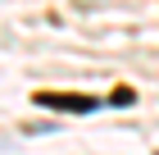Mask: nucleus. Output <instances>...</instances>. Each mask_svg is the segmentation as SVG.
<instances>
[{"label":"nucleus","instance_id":"1","mask_svg":"<svg viewBox=\"0 0 159 155\" xmlns=\"http://www.w3.org/2000/svg\"><path fill=\"white\" fill-rule=\"evenodd\" d=\"M37 105L64 109V114H91L100 100H96V96H73V91H37Z\"/></svg>","mask_w":159,"mask_h":155}]
</instances>
